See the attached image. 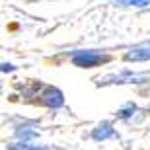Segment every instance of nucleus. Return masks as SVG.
<instances>
[{
    "mask_svg": "<svg viewBox=\"0 0 150 150\" xmlns=\"http://www.w3.org/2000/svg\"><path fill=\"white\" fill-rule=\"evenodd\" d=\"M70 61L78 68H94V67H101V64L109 62L111 55H107L103 51H98V49H78L70 55Z\"/></svg>",
    "mask_w": 150,
    "mask_h": 150,
    "instance_id": "obj_1",
    "label": "nucleus"
},
{
    "mask_svg": "<svg viewBox=\"0 0 150 150\" xmlns=\"http://www.w3.org/2000/svg\"><path fill=\"white\" fill-rule=\"evenodd\" d=\"M37 98H39V103L49 107V109H59V107L64 105V94L59 88H55V86L41 84V88L37 92Z\"/></svg>",
    "mask_w": 150,
    "mask_h": 150,
    "instance_id": "obj_2",
    "label": "nucleus"
},
{
    "mask_svg": "<svg viewBox=\"0 0 150 150\" xmlns=\"http://www.w3.org/2000/svg\"><path fill=\"white\" fill-rule=\"evenodd\" d=\"M148 74H139L133 72V70H121L119 74H109L103 80H98V84H142L144 80H148Z\"/></svg>",
    "mask_w": 150,
    "mask_h": 150,
    "instance_id": "obj_3",
    "label": "nucleus"
},
{
    "mask_svg": "<svg viewBox=\"0 0 150 150\" xmlns=\"http://www.w3.org/2000/svg\"><path fill=\"white\" fill-rule=\"evenodd\" d=\"M123 59L127 62H142V61H150V41H144L140 45H134L123 55Z\"/></svg>",
    "mask_w": 150,
    "mask_h": 150,
    "instance_id": "obj_4",
    "label": "nucleus"
},
{
    "mask_svg": "<svg viewBox=\"0 0 150 150\" xmlns=\"http://www.w3.org/2000/svg\"><path fill=\"white\" fill-rule=\"evenodd\" d=\"M113 137H115V129H113L111 121H101L92 129V139L98 140V142L107 140V139H113Z\"/></svg>",
    "mask_w": 150,
    "mask_h": 150,
    "instance_id": "obj_5",
    "label": "nucleus"
},
{
    "mask_svg": "<svg viewBox=\"0 0 150 150\" xmlns=\"http://www.w3.org/2000/svg\"><path fill=\"white\" fill-rule=\"evenodd\" d=\"M134 111H137V103L129 101V103H125L123 107H119V109H117L115 115L119 117V119H131V117L134 115Z\"/></svg>",
    "mask_w": 150,
    "mask_h": 150,
    "instance_id": "obj_6",
    "label": "nucleus"
},
{
    "mask_svg": "<svg viewBox=\"0 0 150 150\" xmlns=\"http://www.w3.org/2000/svg\"><path fill=\"white\" fill-rule=\"evenodd\" d=\"M115 6H121V8H129V6L144 8V6H150V0H115Z\"/></svg>",
    "mask_w": 150,
    "mask_h": 150,
    "instance_id": "obj_7",
    "label": "nucleus"
},
{
    "mask_svg": "<svg viewBox=\"0 0 150 150\" xmlns=\"http://www.w3.org/2000/svg\"><path fill=\"white\" fill-rule=\"evenodd\" d=\"M16 67L12 64V62H2V72H14Z\"/></svg>",
    "mask_w": 150,
    "mask_h": 150,
    "instance_id": "obj_8",
    "label": "nucleus"
}]
</instances>
